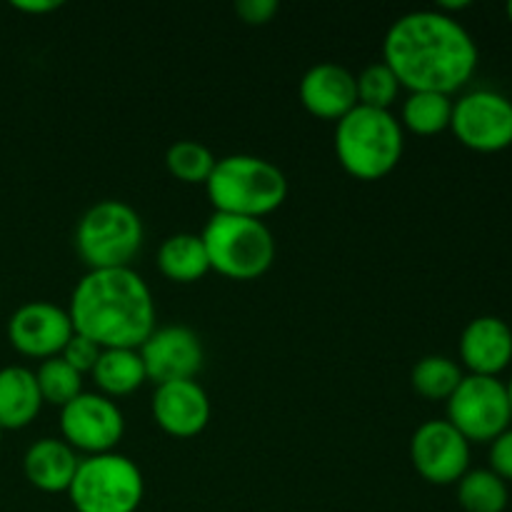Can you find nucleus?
Wrapping results in <instances>:
<instances>
[{"mask_svg":"<svg viewBox=\"0 0 512 512\" xmlns=\"http://www.w3.org/2000/svg\"><path fill=\"white\" fill-rule=\"evenodd\" d=\"M73 243L88 270L130 268L145 243L143 218L123 200H100L80 215Z\"/></svg>","mask_w":512,"mask_h":512,"instance_id":"6","label":"nucleus"},{"mask_svg":"<svg viewBox=\"0 0 512 512\" xmlns=\"http://www.w3.org/2000/svg\"><path fill=\"white\" fill-rule=\"evenodd\" d=\"M298 95L303 108L313 118L333 120V123L345 118L358 105L355 75L338 63H318L305 70Z\"/></svg>","mask_w":512,"mask_h":512,"instance_id":"15","label":"nucleus"},{"mask_svg":"<svg viewBox=\"0 0 512 512\" xmlns=\"http://www.w3.org/2000/svg\"><path fill=\"white\" fill-rule=\"evenodd\" d=\"M73 330L98 348L138 350L155 325L153 290L133 268L88 270L70 293Z\"/></svg>","mask_w":512,"mask_h":512,"instance_id":"2","label":"nucleus"},{"mask_svg":"<svg viewBox=\"0 0 512 512\" xmlns=\"http://www.w3.org/2000/svg\"><path fill=\"white\" fill-rule=\"evenodd\" d=\"M450 130L475 153H500L512 145V100L498 90H470L453 100Z\"/></svg>","mask_w":512,"mask_h":512,"instance_id":"9","label":"nucleus"},{"mask_svg":"<svg viewBox=\"0 0 512 512\" xmlns=\"http://www.w3.org/2000/svg\"><path fill=\"white\" fill-rule=\"evenodd\" d=\"M35 370L23 365H8L0 370V428L23 430L43 410Z\"/></svg>","mask_w":512,"mask_h":512,"instance_id":"18","label":"nucleus"},{"mask_svg":"<svg viewBox=\"0 0 512 512\" xmlns=\"http://www.w3.org/2000/svg\"><path fill=\"white\" fill-rule=\"evenodd\" d=\"M505 10H508V18H510V23H512V0H510L508 8H505Z\"/></svg>","mask_w":512,"mask_h":512,"instance_id":"32","label":"nucleus"},{"mask_svg":"<svg viewBox=\"0 0 512 512\" xmlns=\"http://www.w3.org/2000/svg\"><path fill=\"white\" fill-rule=\"evenodd\" d=\"M215 163H218V158L210 153L208 145L198 143V140H178L165 153V168H168V173L175 180L188 185L208 183Z\"/></svg>","mask_w":512,"mask_h":512,"instance_id":"24","label":"nucleus"},{"mask_svg":"<svg viewBox=\"0 0 512 512\" xmlns=\"http://www.w3.org/2000/svg\"><path fill=\"white\" fill-rule=\"evenodd\" d=\"M445 420L473 443H493L512 423L508 388L503 380L465 375L455 393L445 400Z\"/></svg>","mask_w":512,"mask_h":512,"instance_id":"8","label":"nucleus"},{"mask_svg":"<svg viewBox=\"0 0 512 512\" xmlns=\"http://www.w3.org/2000/svg\"><path fill=\"white\" fill-rule=\"evenodd\" d=\"M490 470L505 483L512 480V428L490 443Z\"/></svg>","mask_w":512,"mask_h":512,"instance_id":"29","label":"nucleus"},{"mask_svg":"<svg viewBox=\"0 0 512 512\" xmlns=\"http://www.w3.org/2000/svg\"><path fill=\"white\" fill-rule=\"evenodd\" d=\"M65 495L75 512H138L145 498V480L128 455H88L80 458Z\"/></svg>","mask_w":512,"mask_h":512,"instance_id":"7","label":"nucleus"},{"mask_svg":"<svg viewBox=\"0 0 512 512\" xmlns=\"http://www.w3.org/2000/svg\"><path fill=\"white\" fill-rule=\"evenodd\" d=\"M200 238L208 250L210 270L240 283L263 278L278 253L273 230L258 218L213 213Z\"/></svg>","mask_w":512,"mask_h":512,"instance_id":"5","label":"nucleus"},{"mask_svg":"<svg viewBox=\"0 0 512 512\" xmlns=\"http://www.w3.org/2000/svg\"><path fill=\"white\" fill-rule=\"evenodd\" d=\"M73 333L68 308H60L48 300L20 305L8 320V340L15 353L40 360V363L58 358Z\"/></svg>","mask_w":512,"mask_h":512,"instance_id":"12","label":"nucleus"},{"mask_svg":"<svg viewBox=\"0 0 512 512\" xmlns=\"http://www.w3.org/2000/svg\"><path fill=\"white\" fill-rule=\"evenodd\" d=\"M100 353H103V348H98L93 340H88V338H83V335L73 333V338L68 340L65 350L60 353V358H63L68 365H73V368L78 370L80 375H90V373H93L95 363H98Z\"/></svg>","mask_w":512,"mask_h":512,"instance_id":"27","label":"nucleus"},{"mask_svg":"<svg viewBox=\"0 0 512 512\" xmlns=\"http://www.w3.org/2000/svg\"><path fill=\"white\" fill-rule=\"evenodd\" d=\"M153 420L165 435L178 440L195 438L203 433L213 415L208 393L198 380H173V383L155 385Z\"/></svg>","mask_w":512,"mask_h":512,"instance_id":"14","label":"nucleus"},{"mask_svg":"<svg viewBox=\"0 0 512 512\" xmlns=\"http://www.w3.org/2000/svg\"><path fill=\"white\" fill-rule=\"evenodd\" d=\"M143 358L148 380L155 385L173 383V380H195V375L203 370L205 348L188 325H163L150 333L138 348Z\"/></svg>","mask_w":512,"mask_h":512,"instance_id":"13","label":"nucleus"},{"mask_svg":"<svg viewBox=\"0 0 512 512\" xmlns=\"http://www.w3.org/2000/svg\"><path fill=\"white\" fill-rule=\"evenodd\" d=\"M333 148L345 173L373 183L398 168L405 150V130L393 110L355 105L335 123Z\"/></svg>","mask_w":512,"mask_h":512,"instance_id":"3","label":"nucleus"},{"mask_svg":"<svg viewBox=\"0 0 512 512\" xmlns=\"http://www.w3.org/2000/svg\"><path fill=\"white\" fill-rule=\"evenodd\" d=\"M205 193L215 213L263 220L288 198V178L278 165L258 155H228L218 158Z\"/></svg>","mask_w":512,"mask_h":512,"instance_id":"4","label":"nucleus"},{"mask_svg":"<svg viewBox=\"0 0 512 512\" xmlns=\"http://www.w3.org/2000/svg\"><path fill=\"white\" fill-rule=\"evenodd\" d=\"M90 378H93L98 393L110 400L138 393V390L148 383L143 358H140L138 350L133 348L103 350L98 363H95L93 373H90Z\"/></svg>","mask_w":512,"mask_h":512,"instance_id":"19","label":"nucleus"},{"mask_svg":"<svg viewBox=\"0 0 512 512\" xmlns=\"http://www.w3.org/2000/svg\"><path fill=\"white\" fill-rule=\"evenodd\" d=\"M3 433H5V430H3V428H0V443H3Z\"/></svg>","mask_w":512,"mask_h":512,"instance_id":"33","label":"nucleus"},{"mask_svg":"<svg viewBox=\"0 0 512 512\" xmlns=\"http://www.w3.org/2000/svg\"><path fill=\"white\" fill-rule=\"evenodd\" d=\"M80 455L60 438H40L25 450L23 473L35 490L48 495L68 493Z\"/></svg>","mask_w":512,"mask_h":512,"instance_id":"17","label":"nucleus"},{"mask_svg":"<svg viewBox=\"0 0 512 512\" xmlns=\"http://www.w3.org/2000/svg\"><path fill=\"white\" fill-rule=\"evenodd\" d=\"M508 500V483L490 468L468 470L458 480V503L465 512H505Z\"/></svg>","mask_w":512,"mask_h":512,"instance_id":"22","label":"nucleus"},{"mask_svg":"<svg viewBox=\"0 0 512 512\" xmlns=\"http://www.w3.org/2000/svg\"><path fill=\"white\" fill-rule=\"evenodd\" d=\"M478 45L455 15L413 10L395 20L383 40V63L410 93L453 98L478 70Z\"/></svg>","mask_w":512,"mask_h":512,"instance_id":"1","label":"nucleus"},{"mask_svg":"<svg viewBox=\"0 0 512 512\" xmlns=\"http://www.w3.org/2000/svg\"><path fill=\"white\" fill-rule=\"evenodd\" d=\"M83 378L85 375H80L60 355L58 358L43 360L38 370H35V380H38L43 403L55 405V408H65L70 400H75L83 393Z\"/></svg>","mask_w":512,"mask_h":512,"instance_id":"25","label":"nucleus"},{"mask_svg":"<svg viewBox=\"0 0 512 512\" xmlns=\"http://www.w3.org/2000/svg\"><path fill=\"white\" fill-rule=\"evenodd\" d=\"M158 270L170 283L190 285L203 280L210 273L203 238L195 233L168 235L158 248Z\"/></svg>","mask_w":512,"mask_h":512,"instance_id":"20","label":"nucleus"},{"mask_svg":"<svg viewBox=\"0 0 512 512\" xmlns=\"http://www.w3.org/2000/svg\"><path fill=\"white\" fill-rule=\"evenodd\" d=\"M505 388H508V400H510V410H512V378H510V383H505Z\"/></svg>","mask_w":512,"mask_h":512,"instance_id":"31","label":"nucleus"},{"mask_svg":"<svg viewBox=\"0 0 512 512\" xmlns=\"http://www.w3.org/2000/svg\"><path fill=\"white\" fill-rule=\"evenodd\" d=\"M278 0H238L235 13L245 25H268L278 15Z\"/></svg>","mask_w":512,"mask_h":512,"instance_id":"28","label":"nucleus"},{"mask_svg":"<svg viewBox=\"0 0 512 512\" xmlns=\"http://www.w3.org/2000/svg\"><path fill=\"white\" fill-rule=\"evenodd\" d=\"M453 118V98L443 93H408L400 108V125L415 135H440L450 130Z\"/></svg>","mask_w":512,"mask_h":512,"instance_id":"21","label":"nucleus"},{"mask_svg":"<svg viewBox=\"0 0 512 512\" xmlns=\"http://www.w3.org/2000/svg\"><path fill=\"white\" fill-rule=\"evenodd\" d=\"M355 85H358V105L375 110H390L398 100L403 85L398 83L393 70L380 60V63L368 65L363 73L355 75Z\"/></svg>","mask_w":512,"mask_h":512,"instance_id":"26","label":"nucleus"},{"mask_svg":"<svg viewBox=\"0 0 512 512\" xmlns=\"http://www.w3.org/2000/svg\"><path fill=\"white\" fill-rule=\"evenodd\" d=\"M463 378V368L445 355H425L410 373L413 390L425 400H448Z\"/></svg>","mask_w":512,"mask_h":512,"instance_id":"23","label":"nucleus"},{"mask_svg":"<svg viewBox=\"0 0 512 512\" xmlns=\"http://www.w3.org/2000/svg\"><path fill=\"white\" fill-rule=\"evenodd\" d=\"M125 435V415L118 403L105 395L83 393L60 408V440L70 445L75 453L105 455L115 453Z\"/></svg>","mask_w":512,"mask_h":512,"instance_id":"10","label":"nucleus"},{"mask_svg":"<svg viewBox=\"0 0 512 512\" xmlns=\"http://www.w3.org/2000/svg\"><path fill=\"white\" fill-rule=\"evenodd\" d=\"M15 10H20V13H28V15H48L53 13V10H58L60 5L58 0H13Z\"/></svg>","mask_w":512,"mask_h":512,"instance_id":"30","label":"nucleus"},{"mask_svg":"<svg viewBox=\"0 0 512 512\" xmlns=\"http://www.w3.org/2000/svg\"><path fill=\"white\" fill-rule=\"evenodd\" d=\"M460 360L468 375L498 378L512 363V330L495 315H480L465 325L460 335Z\"/></svg>","mask_w":512,"mask_h":512,"instance_id":"16","label":"nucleus"},{"mask_svg":"<svg viewBox=\"0 0 512 512\" xmlns=\"http://www.w3.org/2000/svg\"><path fill=\"white\" fill-rule=\"evenodd\" d=\"M410 460L425 483L458 485L470 470V443L448 420H425L410 438Z\"/></svg>","mask_w":512,"mask_h":512,"instance_id":"11","label":"nucleus"}]
</instances>
